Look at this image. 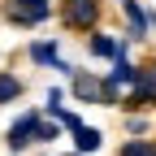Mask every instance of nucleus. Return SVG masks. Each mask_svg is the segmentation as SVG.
Returning <instances> with one entry per match:
<instances>
[{
  "mask_svg": "<svg viewBox=\"0 0 156 156\" xmlns=\"http://www.w3.org/2000/svg\"><path fill=\"white\" fill-rule=\"evenodd\" d=\"M56 122H61L65 130H78V126H83V117H78V113H69V108H61V113H56Z\"/></svg>",
  "mask_w": 156,
  "mask_h": 156,
  "instance_id": "obj_14",
  "label": "nucleus"
},
{
  "mask_svg": "<svg viewBox=\"0 0 156 156\" xmlns=\"http://www.w3.org/2000/svg\"><path fill=\"white\" fill-rule=\"evenodd\" d=\"M17 26H39V22H48L52 17V5L48 0H9V9H5Z\"/></svg>",
  "mask_w": 156,
  "mask_h": 156,
  "instance_id": "obj_4",
  "label": "nucleus"
},
{
  "mask_svg": "<svg viewBox=\"0 0 156 156\" xmlns=\"http://www.w3.org/2000/svg\"><path fill=\"white\" fill-rule=\"evenodd\" d=\"M122 13H126L130 39H147V26H152V17L143 13V5H139V0H122Z\"/></svg>",
  "mask_w": 156,
  "mask_h": 156,
  "instance_id": "obj_6",
  "label": "nucleus"
},
{
  "mask_svg": "<svg viewBox=\"0 0 156 156\" xmlns=\"http://www.w3.org/2000/svg\"><path fill=\"white\" fill-rule=\"evenodd\" d=\"M117 156H156V143L152 139H130V143H122Z\"/></svg>",
  "mask_w": 156,
  "mask_h": 156,
  "instance_id": "obj_11",
  "label": "nucleus"
},
{
  "mask_svg": "<svg viewBox=\"0 0 156 156\" xmlns=\"http://www.w3.org/2000/svg\"><path fill=\"white\" fill-rule=\"evenodd\" d=\"M126 130H130V134H143L147 122H143V117H126Z\"/></svg>",
  "mask_w": 156,
  "mask_h": 156,
  "instance_id": "obj_15",
  "label": "nucleus"
},
{
  "mask_svg": "<svg viewBox=\"0 0 156 156\" xmlns=\"http://www.w3.org/2000/svg\"><path fill=\"white\" fill-rule=\"evenodd\" d=\"M61 108H65V91H61V87H52V91H48V113L56 117Z\"/></svg>",
  "mask_w": 156,
  "mask_h": 156,
  "instance_id": "obj_13",
  "label": "nucleus"
},
{
  "mask_svg": "<svg viewBox=\"0 0 156 156\" xmlns=\"http://www.w3.org/2000/svg\"><path fill=\"white\" fill-rule=\"evenodd\" d=\"M74 147L83 152V156H87V152H100V147H104V134L95 130V126H78V130H74Z\"/></svg>",
  "mask_w": 156,
  "mask_h": 156,
  "instance_id": "obj_9",
  "label": "nucleus"
},
{
  "mask_svg": "<svg viewBox=\"0 0 156 156\" xmlns=\"http://www.w3.org/2000/svg\"><path fill=\"white\" fill-rule=\"evenodd\" d=\"M100 0H61V26L65 30H95Z\"/></svg>",
  "mask_w": 156,
  "mask_h": 156,
  "instance_id": "obj_2",
  "label": "nucleus"
},
{
  "mask_svg": "<svg viewBox=\"0 0 156 156\" xmlns=\"http://www.w3.org/2000/svg\"><path fill=\"white\" fill-rule=\"evenodd\" d=\"M147 17H152V26H156V13H147Z\"/></svg>",
  "mask_w": 156,
  "mask_h": 156,
  "instance_id": "obj_16",
  "label": "nucleus"
},
{
  "mask_svg": "<svg viewBox=\"0 0 156 156\" xmlns=\"http://www.w3.org/2000/svg\"><path fill=\"white\" fill-rule=\"evenodd\" d=\"M39 122H44V113H39V108H26L22 117H17V122L9 126V139H5L9 152H22L26 143H35V139H39Z\"/></svg>",
  "mask_w": 156,
  "mask_h": 156,
  "instance_id": "obj_3",
  "label": "nucleus"
},
{
  "mask_svg": "<svg viewBox=\"0 0 156 156\" xmlns=\"http://www.w3.org/2000/svg\"><path fill=\"white\" fill-rule=\"evenodd\" d=\"M100 83H104L100 74H91V69H74V100L95 104V100H100Z\"/></svg>",
  "mask_w": 156,
  "mask_h": 156,
  "instance_id": "obj_5",
  "label": "nucleus"
},
{
  "mask_svg": "<svg viewBox=\"0 0 156 156\" xmlns=\"http://www.w3.org/2000/svg\"><path fill=\"white\" fill-rule=\"evenodd\" d=\"M122 108H134V113L156 108V61H143L139 65V78H134V87H126Z\"/></svg>",
  "mask_w": 156,
  "mask_h": 156,
  "instance_id": "obj_1",
  "label": "nucleus"
},
{
  "mask_svg": "<svg viewBox=\"0 0 156 156\" xmlns=\"http://www.w3.org/2000/svg\"><path fill=\"white\" fill-rule=\"evenodd\" d=\"M30 61H35V65L56 69V61H61V52H56V39H39V44H30Z\"/></svg>",
  "mask_w": 156,
  "mask_h": 156,
  "instance_id": "obj_7",
  "label": "nucleus"
},
{
  "mask_svg": "<svg viewBox=\"0 0 156 156\" xmlns=\"http://www.w3.org/2000/svg\"><path fill=\"white\" fill-rule=\"evenodd\" d=\"M122 39H126V35H95V39H87V52L95 56V61H100V56H117Z\"/></svg>",
  "mask_w": 156,
  "mask_h": 156,
  "instance_id": "obj_8",
  "label": "nucleus"
},
{
  "mask_svg": "<svg viewBox=\"0 0 156 156\" xmlns=\"http://www.w3.org/2000/svg\"><path fill=\"white\" fill-rule=\"evenodd\" d=\"M56 134H61V122H39V139L35 143H52Z\"/></svg>",
  "mask_w": 156,
  "mask_h": 156,
  "instance_id": "obj_12",
  "label": "nucleus"
},
{
  "mask_svg": "<svg viewBox=\"0 0 156 156\" xmlns=\"http://www.w3.org/2000/svg\"><path fill=\"white\" fill-rule=\"evenodd\" d=\"M22 91H26V87H22V78H17V74H5V69H0V104H13V100H17Z\"/></svg>",
  "mask_w": 156,
  "mask_h": 156,
  "instance_id": "obj_10",
  "label": "nucleus"
}]
</instances>
